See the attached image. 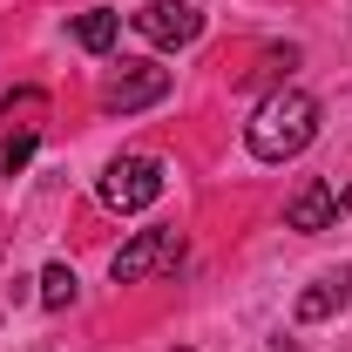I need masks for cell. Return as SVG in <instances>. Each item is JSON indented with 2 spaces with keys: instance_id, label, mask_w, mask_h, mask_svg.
Returning a JSON list of instances; mask_svg holds the SVG:
<instances>
[{
  "instance_id": "4",
  "label": "cell",
  "mask_w": 352,
  "mask_h": 352,
  "mask_svg": "<svg viewBox=\"0 0 352 352\" xmlns=\"http://www.w3.org/2000/svg\"><path fill=\"white\" fill-rule=\"evenodd\" d=\"M170 95V68H156V61H122L109 82H102V109L109 116H135V109H156Z\"/></svg>"
},
{
  "instance_id": "6",
  "label": "cell",
  "mask_w": 352,
  "mask_h": 352,
  "mask_svg": "<svg viewBox=\"0 0 352 352\" xmlns=\"http://www.w3.org/2000/svg\"><path fill=\"white\" fill-rule=\"evenodd\" d=\"M285 223H292V230H332V223H339V197H332V183L305 176V183L292 190V204H285Z\"/></svg>"
},
{
  "instance_id": "5",
  "label": "cell",
  "mask_w": 352,
  "mask_h": 352,
  "mask_svg": "<svg viewBox=\"0 0 352 352\" xmlns=\"http://www.w3.org/2000/svg\"><path fill=\"white\" fill-rule=\"evenodd\" d=\"M135 34L156 47H190L204 34V7L197 0H149L142 14H135Z\"/></svg>"
},
{
  "instance_id": "9",
  "label": "cell",
  "mask_w": 352,
  "mask_h": 352,
  "mask_svg": "<svg viewBox=\"0 0 352 352\" xmlns=\"http://www.w3.org/2000/svg\"><path fill=\"white\" fill-rule=\"evenodd\" d=\"M346 305V278H325V285H311V292H298V318H332V311Z\"/></svg>"
},
{
  "instance_id": "8",
  "label": "cell",
  "mask_w": 352,
  "mask_h": 352,
  "mask_svg": "<svg viewBox=\"0 0 352 352\" xmlns=\"http://www.w3.org/2000/svg\"><path fill=\"white\" fill-rule=\"evenodd\" d=\"M116 34H122V21H116L109 7H88V14H75V41H82L88 54H109V47H116Z\"/></svg>"
},
{
  "instance_id": "10",
  "label": "cell",
  "mask_w": 352,
  "mask_h": 352,
  "mask_svg": "<svg viewBox=\"0 0 352 352\" xmlns=\"http://www.w3.org/2000/svg\"><path fill=\"white\" fill-rule=\"evenodd\" d=\"M41 305L47 311L75 305V271H68V264H47V271H41Z\"/></svg>"
},
{
  "instance_id": "2",
  "label": "cell",
  "mask_w": 352,
  "mask_h": 352,
  "mask_svg": "<svg viewBox=\"0 0 352 352\" xmlns=\"http://www.w3.org/2000/svg\"><path fill=\"white\" fill-rule=\"evenodd\" d=\"M163 197V163L156 156H116L102 170V204L109 210H149Z\"/></svg>"
},
{
  "instance_id": "1",
  "label": "cell",
  "mask_w": 352,
  "mask_h": 352,
  "mask_svg": "<svg viewBox=\"0 0 352 352\" xmlns=\"http://www.w3.org/2000/svg\"><path fill=\"white\" fill-rule=\"evenodd\" d=\"M311 135H318V102L305 88H271L251 116V129H244V142L258 163H292L311 149Z\"/></svg>"
},
{
  "instance_id": "3",
  "label": "cell",
  "mask_w": 352,
  "mask_h": 352,
  "mask_svg": "<svg viewBox=\"0 0 352 352\" xmlns=\"http://www.w3.org/2000/svg\"><path fill=\"white\" fill-rule=\"evenodd\" d=\"M183 258V230H170V223H156V230H135L129 244L116 251V285H142V278H156V271H170V264Z\"/></svg>"
},
{
  "instance_id": "11",
  "label": "cell",
  "mask_w": 352,
  "mask_h": 352,
  "mask_svg": "<svg viewBox=\"0 0 352 352\" xmlns=\"http://www.w3.org/2000/svg\"><path fill=\"white\" fill-rule=\"evenodd\" d=\"M34 142H41V135H0V176L28 170V156H34Z\"/></svg>"
},
{
  "instance_id": "7",
  "label": "cell",
  "mask_w": 352,
  "mask_h": 352,
  "mask_svg": "<svg viewBox=\"0 0 352 352\" xmlns=\"http://www.w3.org/2000/svg\"><path fill=\"white\" fill-rule=\"evenodd\" d=\"M41 116H47L41 88H14V95L0 102V129H7V135H41Z\"/></svg>"
}]
</instances>
